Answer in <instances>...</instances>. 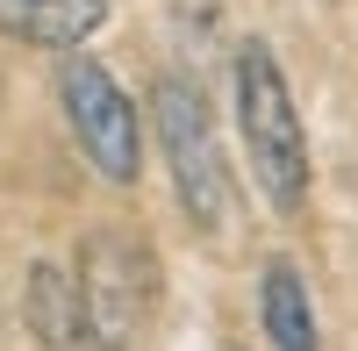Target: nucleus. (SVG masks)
<instances>
[{"label":"nucleus","instance_id":"f257e3e1","mask_svg":"<svg viewBox=\"0 0 358 351\" xmlns=\"http://www.w3.org/2000/svg\"><path fill=\"white\" fill-rule=\"evenodd\" d=\"M236 129H244V158H251L258 194L280 215H294L308 201V129H301V108H294L280 57L265 43L236 50Z\"/></svg>","mask_w":358,"mask_h":351},{"label":"nucleus","instance_id":"f03ea898","mask_svg":"<svg viewBox=\"0 0 358 351\" xmlns=\"http://www.w3.org/2000/svg\"><path fill=\"white\" fill-rule=\"evenodd\" d=\"M151 129H158V151H165V172H172V194L187 208V222L201 237H222L229 215H236L229 158H222L215 115H208V94L187 72H158L151 79Z\"/></svg>","mask_w":358,"mask_h":351},{"label":"nucleus","instance_id":"7ed1b4c3","mask_svg":"<svg viewBox=\"0 0 358 351\" xmlns=\"http://www.w3.org/2000/svg\"><path fill=\"white\" fill-rule=\"evenodd\" d=\"M72 280H79V301H86L94 351H136V337L158 315V251L129 222H101V229H86Z\"/></svg>","mask_w":358,"mask_h":351},{"label":"nucleus","instance_id":"20e7f679","mask_svg":"<svg viewBox=\"0 0 358 351\" xmlns=\"http://www.w3.org/2000/svg\"><path fill=\"white\" fill-rule=\"evenodd\" d=\"M57 108H65V129L79 143V158L101 172L108 187H129L143 172V122H136V101L122 94L101 57L65 50V72H57Z\"/></svg>","mask_w":358,"mask_h":351},{"label":"nucleus","instance_id":"39448f33","mask_svg":"<svg viewBox=\"0 0 358 351\" xmlns=\"http://www.w3.org/2000/svg\"><path fill=\"white\" fill-rule=\"evenodd\" d=\"M22 323L43 351H94V330H86V301H79V280L65 266H29L22 273Z\"/></svg>","mask_w":358,"mask_h":351},{"label":"nucleus","instance_id":"423d86ee","mask_svg":"<svg viewBox=\"0 0 358 351\" xmlns=\"http://www.w3.org/2000/svg\"><path fill=\"white\" fill-rule=\"evenodd\" d=\"M108 29V0H0V36L29 50H86Z\"/></svg>","mask_w":358,"mask_h":351},{"label":"nucleus","instance_id":"0eeeda50","mask_svg":"<svg viewBox=\"0 0 358 351\" xmlns=\"http://www.w3.org/2000/svg\"><path fill=\"white\" fill-rule=\"evenodd\" d=\"M258 323H265V344L273 351H322L315 301H308V280H301L294 258H265V273H258Z\"/></svg>","mask_w":358,"mask_h":351}]
</instances>
